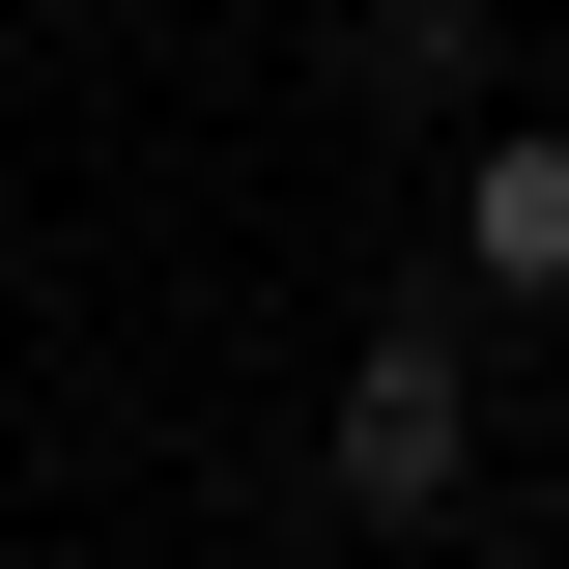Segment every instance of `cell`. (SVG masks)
Segmentation results:
<instances>
[{"label":"cell","mask_w":569,"mask_h":569,"mask_svg":"<svg viewBox=\"0 0 569 569\" xmlns=\"http://www.w3.org/2000/svg\"><path fill=\"white\" fill-rule=\"evenodd\" d=\"M456 284H485V313L569 284V114H485V142H456Z\"/></svg>","instance_id":"7a4b0ae2"},{"label":"cell","mask_w":569,"mask_h":569,"mask_svg":"<svg viewBox=\"0 0 569 569\" xmlns=\"http://www.w3.org/2000/svg\"><path fill=\"white\" fill-rule=\"evenodd\" d=\"M485 58V0H342V86H456Z\"/></svg>","instance_id":"3957f363"},{"label":"cell","mask_w":569,"mask_h":569,"mask_svg":"<svg viewBox=\"0 0 569 569\" xmlns=\"http://www.w3.org/2000/svg\"><path fill=\"white\" fill-rule=\"evenodd\" d=\"M313 456H342V512H456V456H485V342H456V313H370Z\"/></svg>","instance_id":"6da1fadb"}]
</instances>
